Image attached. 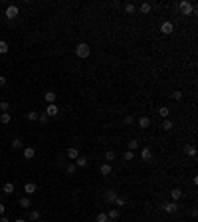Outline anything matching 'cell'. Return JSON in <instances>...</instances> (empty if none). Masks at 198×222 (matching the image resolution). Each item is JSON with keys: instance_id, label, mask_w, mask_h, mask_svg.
<instances>
[{"instance_id": "6da1fadb", "label": "cell", "mask_w": 198, "mask_h": 222, "mask_svg": "<svg viewBox=\"0 0 198 222\" xmlns=\"http://www.w3.org/2000/svg\"><path fill=\"white\" fill-rule=\"evenodd\" d=\"M89 54H91V48H89L87 44H83V42H81V44H77V46H75V56H77V58L85 60V58L89 56Z\"/></svg>"}, {"instance_id": "7a4b0ae2", "label": "cell", "mask_w": 198, "mask_h": 222, "mask_svg": "<svg viewBox=\"0 0 198 222\" xmlns=\"http://www.w3.org/2000/svg\"><path fill=\"white\" fill-rule=\"evenodd\" d=\"M178 10H180V14H182V16H190L192 12L196 10V8H194V4H190V2H186V0H182V2L178 4Z\"/></svg>"}, {"instance_id": "3957f363", "label": "cell", "mask_w": 198, "mask_h": 222, "mask_svg": "<svg viewBox=\"0 0 198 222\" xmlns=\"http://www.w3.org/2000/svg\"><path fill=\"white\" fill-rule=\"evenodd\" d=\"M163 210L168 212V214H174V212H178V204L176 202H166V204H163Z\"/></svg>"}, {"instance_id": "277c9868", "label": "cell", "mask_w": 198, "mask_h": 222, "mask_svg": "<svg viewBox=\"0 0 198 222\" xmlns=\"http://www.w3.org/2000/svg\"><path fill=\"white\" fill-rule=\"evenodd\" d=\"M44 113H46L48 117H56L58 113H60V107H58L56 103H50V105H48V109H46Z\"/></svg>"}, {"instance_id": "5b68a950", "label": "cell", "mask_w": 198, "mask_h": 222, "mask_svg": "<svg viewBox=\"0 0 198 222\" xmlns=\"http://www.w3.org/2000/svg\"><path fill=\"white\" fill-rule=\"evenodd\" d=\"M16 16H18V6H14V4H12V6H8L6 8V18L8 20H14Z\"/></svg>"}, {"instance_id": "8992f818", "label": "cell", "mask_w": 198, "mask_h": 222, "mask_svg": "<svg viewBox=\"0 0 198 222\" xmlns=\"http://www.w3.org/2000/svg\"><path fill=\"white\" fill-rule=\"evenodd\" d=\"M141 159L145 163H149V161H153V149H149V147H145L141 151Z\"/></svg>"}, {"instance_id": "52a82bcc", "label": "cell", "mask_w": 198, "mask_h": 222, "mask_svg": "<svg viewBox=\"0 0 198 222\" xmlns=\"http://www.w3.org/2000/svg\"><path fill=\"white\" fill-rule=\"evenodd\" d=\"M161 32L163 34H172V32H174V26H172V22H163L161 24Z\"/></svg>"}, {"instance_id": "ba28073f", "label": "cell", "mask_w": 198, "mask_h": 222, "mask_svg": "<svg viewBox=\"0 0 198 222\" xmlns=\"http://www.w3.org/2000/svg\"><path fill=\"white\" fill-rule=\"evenodd\" d=\"M103 198H105V202H107V204H113V202H115V198H117V190H107Z\"/></svg>"}, {"instance_id": "9c48e42d", "label": "cell", "mask_w": 198, "mask_h": 222, "mask_svg": "<svg viewBox=\"0 0 198 222\" xmlns=\"http://www.w3.org/2000/svg\"><path fill=\"white\" fill-rule=\"evenodd\" d=\"M38 190V186H36V182H26V185H24V192H26L28 196L30 194H34V192Z\"/></svg>"}, {"instance_id": "30bf717a", "label": "cell", "mask_w": 198, "mask_h": 222, "mask_svg": "<svg viewBox=\"0 0 198 222\" xmlns=\"http://www.w3.org/2000/svg\"><path fill=\"white\" fill-rule=\"evenodd\" d=\"M77 157H79V149H77V147H69V149H67V159L75 161Z\"/></svg>"}, {"instance_id": "8fae6325", "label": "cell", "mask_w": 198, "mask_h": 222, "mask_svg": "<svg viewBox=\"0 0 198 222\" xmlns=\"http://www.w3.org/2000/svg\"><path fill=\"white\" fill-rule=\"evenodd\" d=\"M151 10H153V4L151 2H143L141 6H139V12H141V14H149Z\"/></svg>"}, {"instance_id": "7c38bea8", "label": "cell", "mask_w": 198, "mask_h": 222, "mask_svg": "<svg viewBox=\"0 0 198 222\" xmlns=\"http://www.w3.org/2000/svg\"><path fill=\"white\" fill-rule=\"evenodd\" d=\"M99 171H101V175H103V177H109V175H111V165H109V163H103V165L99 167Z\"/></svg>"}, {"instance_id": "4fadbf2b", "label": "cell", "mask_w": 198, "mask_h": 222, "mask_svg": "<svg viewBox=\"0 0 198 222\" xmlns=\"http://www.w3.org/2000/svg\"><path fill=\"white\" fill-rule=\"evenodd\" d=\"M34 155H36V149H34V147H26V149H24V159L30 161V159H34Z\"/></svg>"}, {"instance_id": "5bb4252c", "label": "cell", "mask_w": 198, "mask_h": 222, "mask_svg": "<svg viewBox=\"0 0 198 222\" xmlns=\"http://www.w3.org/2000/svg\"><path fill=\"white\" fill-rule=\"evenodd\" d=\"M44 99H46V101H48V103H56V99H58V95H56V93H54V91H48V93H46V95H44Z\"/></svg>"}, {"instance_id": "9a60e30c", "label": "cell", "mask_w": 198, "mask_h": 222, "mask_svg": "<svg viewBox=\"0 0 198 222\" xmlns=\"http://www.w3.org/2000/svg\"><path fill=\"white\" fill-rule=\"evenodd\" d=\"M172 127H174V125H172L170 119H165V121H163V125H161L163 131H172Z\"/></svg>"}, {"instance_id": "2e32d148", "label": "cell", "mask_w": 198, "mask_h": 222, "mask_svg": "<svg viewBox=\"0 0 198 222\" xmlns=\"http://www.w3.org/2000/svg\"><path fill=\"white\" fill-rule=\"evenodd\" d=\"M159 115H161V117H165V119H168V115H170V109H168L166 105L159 107Z\"/></svg>"}, {"instance_id": "e0dca14e", "label": "cell", "mask_w": 198, "mask_h": 222, "mask_svg": "<svg viewBox=\"0 0 198 222\" xmlns=\"http://www.w3.org/2000/svg\"><path fill=\"white\" fill-rule=\"evenodd\" d=\"M149 125H151V119H149V117H141V119H139V127H141V129H147Z\"/></svg>"}, {"instance_id": "ac0fdd59", "label": "cell", "mask_w": 198, "mask_h": 222, "mask_svg": "<svg viewBox=\"0 0 198 222\" xmlns=\"http://www.w3.org/2000/svg\"><path fill=\"white\" fill-rule=\"evenodd\" d=\"M2 190H4V194H12V192H14V182H6V185L2 186Z\"/></svg>"}, {"instance_id": "d6986e66", "label": "cell", "mask_w": 198, "mask_h": 222, "mask_svg": "<svg viewBox=\"0 0 198 222\" xmlns=\"http://www.w3.org/2000/svg\"><path fill=\"white\" fill-rule=\"evenodd\" d=\"M170 196H172V200L176 202V200L182 196V190H180V188H172V190H170Z\"/></svg>"}, {"instance_id": "ffe728a7", "label": "cell", "mask_w": 198, "mask_h": 222, "mask_svg": "<svg viewBox=\"0 0 198 222\" xmlns=\"http://www.w3.org/2000/svg\"><path fill=\"white\" fill-rule=\"evenodd\" d=\"M73 163H75V167H87V159H85V157H81V155H79V157L75 159Z\"/></svg>"}, {"instance_id": "44dd1931", "label": "cell", "mask_w": 198, "mask_h": 222, "mask_svg": "<svg viewBox=\"0 0 198 222\" xmlns=\"http://www.w3.org/2000/svg\"><path fill=\"white\" fill-rule=\"evenodd\" d=\"M10 121H12V115H10V113H2V115H0V123L8 125Z\"/></svg>"}, {"instance_id": "7402d4cb", "label": "cell", "mask_w": 198, "mask_h": 222, "mask_svg": "<svg viewBox=\"0 0 198 222\" xmlns=\"http://www.w3.org/2000/svg\"><path fill=\"white\" fill-rule=\"evenodd\" d=\"M184 153H186L188 157H196V149L192 147V145H186V147H184Z\"/></svg>"}, {"instance_id": "603a6c76", "label": "cell", "mask_w": 198, "mask_h": 222, "mask_svg": "<svg viewBox=\"0 0 198 222\" xmlns=\"http://www.w3.org/2000/svg\"><path fill=\"white\" fill-rule=\"evenodd\" d=\"M107 218H109V220H117V218H119V210H117V208H113V210H109Z\"/></svg>"}, {"instance_id": "cb8c5ba5", "label": "cell", "mask_w": 198, "mask_h": 222, "mask_svg": "<svg viewBox=\"0 0 198 222\" xmlns=\"http://www.w3.org/2000/svg\"><path fill=\"white\" fill-rule=\"evenodd\" d=\"M125 12H127V14H135V12H137V6H135V4H125Z\"/></svg>"}, {"instance_id": "d4e9b609", "label": "cell", "mask_w": 198, "mask_h": 222, "mask_svg": "<svg viewBox=\"0 0 198 222\" xmlns=\"http://www.w3.org/2000/svg\"><path fill=\"white\" fill-rule=\"evenodd\" d=\"M20 206H22V208H28V206H32L30 198H28V196H24V198H20Z\"/></svg>"}, {"instance_id": "484cf974", "label": "cell", "mask_w": 198, "mask_h": 222, "mask_svg": "<svg viewBox=\"0 0 198 222\" xmlns=\"http://www.w3.org/2000/svg\"><path fill=\"white\" fill-rule=\"evenodd\" d=\"M127 145H129V151H137V149H139V141H137V139H131Z\"/></svg>"}, {"instance_id": "4316f807", "label": "cell", "mask_w": 198, "mask_h": 222, "mask_svg": "<svg viewBox=\"0 0 198 222\" xmlns=\"http://www.w3.org/2000/svg\"><path fill=\"white\" fill-rule=\"evenodd\" d=\"M0 111L8 113V111H10V103H8V101H0Z\"/></svg>"}, {"instance_id": "83f0119b", "label": "cell", "mask_w": 198, "mask_h": 222, "mask_svg": "<svg viewBox=\"0 0 198 222\" xmlns=\"http://www.w3.org/2000/svg\"><path fill=\"white\" fill-rule=\"evenodd\" d=\"M28 218H30L32 222H38V220H40V212H38V210H32V212H30V216H28Z\"/></svg>"}, {"instance_id": "f1b7e54d", "label": "cell", "mask_w": 198, "mask_h": 222, "mask_svg": "<svg viewBox=\"0 0 198 222\" xmlns=\"http://www.w3.org/2000/svg\"><path fill=\"white\" fill-rule=\"evenodd\" d=\"M105 159H107V163H111L113 159H115V151H111V149H109L107 153H105Z\"/></svg>"}, {"instance_id": "f546056e", "label": "cell", "mask_w": 198, "mask_h": 222, "mask_svg": "<svg viewBox=\"0 0 198 222\" xmlns=\"http://www.w3.org/2000/svg\"><path fill=\"white\" fill-rule=\"evenodd\" d=\"M123 123H125V125H133V123H135V117H133V115H125Z\"/></svg>"}, {"instance_id": "4dcf8cb0", "label": "cell", "mask_w": 198, "mask_h": 222, "mask_svg": "<svg viewBox=\"0 0 198 222\" xmlns=\"http://www.w3.org/2000/svg\"><path fill=\"white\" fill-rule=\"evenodd\" d=\"M172 99H176V101H180V99H182V91H178V89H176V91H172Z\"/></svg>"}, {"instance_id": "1f68e13d", "label": "cell", "mask_w": 198, "mask_h": 222, "mask_svg": "<svg viewBox=\"0 0 198 222\" xmlns=\"http://www.w3.org/2000/svg\"><path fill=\"white\" fill-rule=\"evenodd\" d=\"M8 52V44L4 40H0V54H6Z\"/></svg>"}, {"instance_id": "d6a6232c", "label": "cell", "mask_w": 198, "mask_h": 222, "mask_svg": "<svg viewBox=\"0 0 198 222\" xmlns=\"http://www.w3.org/2000/svg\"><path fill=\"white\" fill-rule=\"evenodd\" d=\"M65 171H67V175H73L75 173V163H69V165L65 167Z\"/></svg>"}, {"instance_id": "836d02e7", "label": "cell", "mask_w": 198, "mask_h": 222, "mask_svg": "<svg viewBox=\"0 0 198 222\" xmlns=\"http://www.w3.org/2000/svg\"><path fill=\"white\" fill-rule=\"evenodd\" d=\"M97 222H109L107 214H105V212H99V214H97Z\"/></svg>"}, {"instance_id": "e575fe53", "label": "cell", "mask_w": 198, "mask_h": 222, "mask_svg": "<svg viewBox=\"0 0 198 222\" xmlns=\"http://www.w3.org/2000/svg\"><path fill=\"white\" fill-rule=\"evenodd\" d=\"M38 119V111H28V121H36Z\"/></svg>"}, {"instance_id": "d590c367", "label": "cell", "mask_w": 198, "mask_h": 222, "mask_svg": "<svg viewBox=\"0 0 198 222\" xmlns=\"http://www.w3.org/2000/svg\"><path fill=\"white\" fill-rule=\"evenodd\" d=\"M38 119H40L42 123H48V121H50V117L46 115V113H38Z\"/></svg>"}, {"instance_id": "8d00e7d4", "label": "cell", "mask_w": 198, "mask_h": 222, "mask_svg": "<svg viewBox=\"0 0 198 222\" xmlns=\"http://www.w3.org/2000/svg\"><path fill=\"white\" fill-rule=\"evenodd\" d=\"M12 147L14 149H22V139H14L12 141Z\"/></svg>"}, {"instance_id": "74e56055", "label": "cell", "mask_w": 198, "mask_h": 222, "mask_svg": "<svg viewBox=\"0 0 198 222\" xmlns=\"http://www.w3.org/2000/svg\"><path fill=\"white\" fill-rule=\"evenodd\" d=\"M125 202H127L125 198H121V196H117V198H115V202H113V204H117V206H125Z\"/></svg>"}, {"instance_id": "f35d334b", "label": "cell", "mask_w": 198, "mask_h": 222, "mask_svg": "<svg viewBox=\"0 0 198 222\" xmlns=\"http://www.w3.org/2000/svg\"><path fill=\"white\" fill-rule=\"evenodd\" d=\"M135 159V153L133 151H127V153H125V161H133Z\"/></svg>"}, {"instance_id": "ab89813d", "label": "cell", "mask_w": 198, "mask_h": 222, "mask_svg": "<svg viewBox=\"0 0 198 222\" xmlns=\"http://www.w3.org/2000/svg\"><path fill=\"white\" fill-rule=\"evenodd\" d=\"M2 85H6V77H4V75H0V87Z\"/></svg>"}, {"instance_id": "60d3db41", "label": "cell", "mask_w": 198, "mask_h": 222, "mask_svg": "<svg viewBox=\"0 0 198 222\" xmlns=\"http://www.w3.org/2000/svg\"><path fill=\"white\" fill-rule=\"evenodd\" d=\"M0 222H10V218H8V216H4V214H2V216H0Z\"/></svg>"}, {"instance_id": "b9f144b4", "label": "cell", "mask_w": 198, "mask_h": 222, "mask_svg": "<svg viewBox=\"0 0 198 222\" xmlns=\"http://www.w3.org/2000/svg\"><path fill=\"white\" fill-rule=\"evenodd\" d=\"M2 214H4V204L0 202V216H2Z\"/></svg>"}, {"instance_id": "7bdbcfd3", "label": "cell", "mask_w": 198, "mask_h": 222, "mask_svg": "<svg viewBox=\"0 0 198 222\" xmlns=\"http://www.w3.org/2000/svg\"><path fill=\"white\" fill-rule=\"evenodd\" d=\"M14 222H26V220H24V218H18V220H14Z\"/></svg>"}]
</instances>
